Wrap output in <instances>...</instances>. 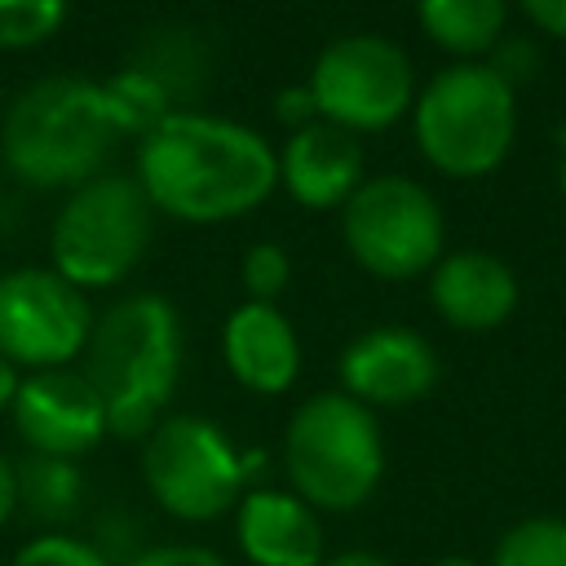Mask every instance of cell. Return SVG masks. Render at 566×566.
I'll return each mask as SVG.
<instances>
[{"mask_svg":"<svg viewBox=\"0 0 566 566\" xmlns=\"http://www.w3.org/2000/svg\"><path fill=\"white\" fill-rule=\"evenodd\" d=\"M137 186L155 212L186 226H221L261 208L279 186V150L248 124L172 111L137 146Z\"/></svg>","mask_w":566,"mask_h":566,"instance_id":"6da1fadb","label":"cell"},{"mask_svg":"<svg viewBox=\"0 0 566 566\" xmlns=\"http://www.w3.org/2000/svg\"><path fill=\"white\" fill-rule=\"evenodd\" d=\"M80 358L102 398L106 429L115 438H146L168 416L181 376V318L159 292L119 296L93 318Z\"/></svg>","mask_w":566,"mask_h":566,"instance_id":"7a4b0ae2","label":"cell"},{"mask_svg":"<svg viewBox=\"0 0 566 566\" xmlns=\"http://www.w3.org/2000/svg\"><path fill=\"white\" fill-rule=\"evenodd\" d=\"M115 124L102 84L88 75H44L27 84L0 124L4 168L35 190H75L102 172Z\"/></svg>","mask_w":566,"mask_h":566,"instance_id":"3957f363","label":"cell"},{"mask_svg":"<svg viewBox=\"0 0 566 566\" xmlns=\"http://www.w3.org/2000/svg\"><path fill=\"white\" fill-rule=\"evenodd\" d=\"M283 473L314 513H354L385 478L376 411L340 389L310 394L283 429Z\"/></svg>","mask_w":566,"mask_h":566,"instance_id":"277c9868","label":"cell"},{"mask_svg":"<svg viewBox=\"0 0 566 566\" xmlns=\"http://www.w3.org/2000/svg\"><path fill=\"white\" fill-rule=\"evenodd\" d=\"M416 150L442 177H486L495 172L517 137L513 88L486 62H451L411 102Z\"/></svg>","mask_w":566,"mask_h":566,"instance_id":"5b68a950","label":"cell"},{"mask_svg":"<svg viewBox=\"0 0 566 566\" xmlns=\"http://www.w3.org/2000/svg\"><path fill=\"white\" fill-rule=\"evenodd\" d=\"M155 208L137 177L97 172L84 186L66 190L62 208L49 226V256L53 270L75 283L80 292H102L124 283L150 243Z\"/></svg>","mask_w":566,"mask_h":566,"instance_id":"8992f818","label":"cell"},{"mask_svg":"<svg viewBox=\"0 0 566 566\" xmlns=\"http://www.w3.org/2000/svg\"><path fill=\"white\" fill-rule=\"evenodd\" d=\"M252 460L230 433L190 411H168L142 438V478L155 504L181 522H212L234 513L252 482Z\"/></svg>","mask_w":566,"mask_h":566,"instance_id":"52a82bcc","label":"cell"},{"mask_svg":"<svg viewBox=\"0 0 566 566\" xmlns=\"http://www.w3.org/2000/svg\"><path fill=\"white\" fill-rule=\"evenodd\" d=\"M340 239L367 274L385 283H407L438 265L447 221L438 199L420 181L402 172H380L363 177V186L345 199Z\"/></svg>","mask_w":566,"mask_h":566,"instance_id":"ba28073f","label":"cell"},{"mask_svg":"<svg viewBox=\"0 0 566 566\" xmlns=\"http://www.w3.org/2000/svg\"><path fill=\"white\" fill-rule=\"evenodd\" d=\"M310 93L318 119L345 133H380L411 115L416 102V66L402 44L376 31H349L318 49L310 66Z\"/></svg>","mask_w":566,"mask_h":566,"instance_id":"9c48e42d","label":"cell"},{"mask_svg":"<svg viewBox=\"0 0 566 566\" xmlns=\"http://www.w3.org/2000/svg\"><path fill=\"white\" fill-rule=\"evenodd\" d=\"M88 292L53 265H18L0 274V354L18 371L71 367L93 332Z\"/></svg>","mask_w":566,"mask_h":566,"instance_id":"30bf717a","label":"cell"},{"mask_svg":"<svg viewBox=\"0 0 566 566\" xmlns=\"http://www.w3.org/2000/svg\"><path fill=\"white\" fill-rule=\"evenodd\" d=\"M9 411H13L18 438L27 442L31 455L80 460L111 433L102 398L93 394V385L80 367L27 371L18 380V394H13Z\"/></svg>","mask_w":566,"mask_h":566,"instance_id":"8fae6325","label":"cell"},{"mask_svg":"<svg viewBox=\"0 0 566 566\" xmlns=\"http://www.w3.org/2000/svg\"><path fill=\"white\" fill-rule=\"evenodd\" d=\"M340 394L363 407H411L438 385V354L411 327H371L340 349Z\"/></svg>","mask_w":566,"mask_h":566,"instance_id":"7c38bea8","label":"cell"},{"mask_svg":"<svg viewBox=\"0 0 566 566\" xmlns=\"http://www.w3.org/2000/svg\"><path fill=\"white\" fill-rule=\"evenodd\" d=\"M234 539L252 566H318L327 557L318 513L279 486H248L234 509Z\"/></svg>","mask_w":566,"mask_h":566,"instance_id":"4fadbf2b","label":"cell"},{"mask_svg":"<svg viewBox=\"0 0 566 566\" xmlns=\"http://www.w3.org/2000/svg\"><path fill=\"white\" fill-rule=\"evenodd\" d=\"M279 186L310 212L345 208V199L363 186L358 137L327 119L296 128L279 150Z\"/></svg>","mask_w":566,"mask_h":566,"instance_id":"5bb4252c","label":"cell"},{"mask_svg":"<svg viewBox=\"0 0 566 566\" xmlns=\"http://www.w3.org/2000/svg\"><path fill=\"white\" fill-rule=\"evenodd\" d=\"M429 301L442 323L460 332H491L517 310V274L482 248H455L429 270Z\"/></svg>","mask_w":566,"mask_h":566,"instance_id":"9a60e30c","label":"cell"},{"mask_svg":"<svg viewBox=\"0 0 566 566\" xmlns=\"http://www.w3.org/2000/svg\"><path fill=\"white\" fill-rule=\"evenodd\" d=\"M221 354L230 376L252 394H283L301 376V340L279 305L243 301L221 327Z\"/></svg>","mask_w":566,"mask_h":566,"instance_id":"2e32d148","label":"cell"},{"mask_svg":"<svg viewBox=\"0 0 566 566\" xmlns=\"http://www.w3.org/2000/svg\"><path fill=\"white\" fill-rule=\"evenodd\" d=\"M416 22L455 62H482L504 40L509 0H416Z\"/></svg>","mask_w":566,"mask_h":566,"instance_id":"e0dca14e","label":"cell"},{"mask_svg":"<svg viewBox=\"0 0 566 566\" xmlns=\"http://www.w3.org/2000/svg\"><path fill=\"white\" fill-rule=\"evenodd\" d=\"M13 482H18V509H27V517L44 526L66 522L84 495L80 464L57 455H27L22 464H13Z\"/></svg>","mask_w":566,"mask_h":566,"instance_id":"ac0fdd59","label":"cell"},{"mask_svg":"<svg viewBox=\"0 0 566 566\" xmlns=\"http://www.w3.org/2000/svg\"><path fill=\"white\" fill-rule=\"evenodd\" d=\"M102 97H106V115H111V124H115L119 137L124 133L146 137V133H155L177 111V102L168 97V88L150 71H142L137 62H128L124 71H115L111 80H102Z\"/></svg>","mask_w":566,"mask_h":566,"instance_id":"d6986e66","label":"cell"},{"mask_svg":"<svg viewBox=\"0 0 566 566\" xmlns=\"http://www.w3.org/2000/svg\"><path fill=\"white\" fill-rule=\"evenodd\" d=\"M137 66L150 71L172 102L181 97H195L208 80V57H203V44L195 40V31H164L155 40H146L137 49Z\"/></svg>","mask_w":566,"mask_h":566,"instance_id":"ffe728a7","label":"cell"},{"mask_svg":"<svg viewBox=\"0 0 566 566\" xmlns=\"http://www.w3.org/2000/svg\"><path fill=\"white\" fill-rule=\"evenodd\" d=\"M491 566H566V517H526L509 526Z\"/></svg>","mask_w":566,"mask_h":566,"instance_id":"44dd1931","label":"cell"},{"mask_svg":"<svg viewBox=\"0 0 566 566\" xmlns=\"http://www.w3.org/2000/svg\"><path fill=\"white\" fill-rule=\"evenodd\" d=\"M71 0H0V49H35L62 31Z\"/></svg>","mask_w":566,"mask_h":566,"instance_id":"7402d4cb","label":"cell"},{"mask_svg":"<svg viewBox=\"0 0 566 566\" xmlns=\"http://www.w3.org/2000/svg\"><path fill=\"white\" fill-rule=\"evenodd\" d=\"M239 279H243L248 301H265V305H274V296H283L287 283H292V261H287V252H283L279 243L261 239V243H252V248L243 252V261H239Z\"/></svg>","mask_w":566,"mask_h":566,"instance_id":"603a6c76","label":"cell"},{"mask_svg":"<svg viewBox=\"0 0 566 566\" xmlns=\"http://www.w3.org/2000/svg\"><path fill=\"white\" fill-rule=\"evenodd\" d=\"M9 566H111L106 553L80 535H66V531H44L35 539H27Z\"/></svg>","mask_w":566,"mask_h":566,"instance_id":"cb8c5ba5","label":"cell"},{"mask_svg":"<svg viewBox=\"0 0 566 566\" xmlns=\"http://www.w3.org/2000/svg\"><path fill=\"white\" fill-rule=\"evenodd\" d=\"M535 62H539V57H535V44L513 35V40H500V44L491 49V62H486V66H491L509 88H517L522 80L535 75Z\"/></svg>","mask_w":566,"mask_h":566,"instance_id":"d4e9b609","label":"cell"},{"mask_svg":"<svg viewBox=\"0 0 566 566\" xmlns=\"http://www.w3.org/2000/svg\"><path fill=\"white\" fill-rule=\"evenodd\" d=\"M128 566H230V562L203 544H155L137 553Z\"/></svg>","mask_w":566,"mask_h":566,"instance_id":"484cf974","label":"cell"},{"mask_svg":"<svg viewBox=\"0 0 566 566\" xmlns=\"http://www.w3.org/2000/svg\"><path fill=\"white\" fill-rule=\"evenodd\" d=\"M274 119L287 124L292 133L305 128V124H314V119H318V106H314L310 84H292V88H283V93L274 97Z\"/></svg>","mask_w":566,"mask_h":566,"instance_id":"4316f807","label":"cell"},{"mask_svg":"<svg viewBox=\"0 0 566 566\" xmlns=\"http://www.w3.org/2000/svg\"><path fill=\"white\" fill-rule=\"evenodd\" d=\"M522 13L553 40H566V0H517Z\"/></svg>","mask_w":566,"mask_h":566,"instance_id":"83f0119b","label":"cell"},{"mask_svg":"<svg viewBox=\"0 0 566 566\" xmlns=\"http://www.w3.org/2000/svg\"><path fill=\"white\" fill-rule=\"evenodd\" d=\"M18 509V482H13V460L0 451V526L13 517Z\"/></svg>","mask_w":566,"mask_h":566,"instance_id":"f1b7e54d","label":"cell"},{"mask_svg":"<svg viewBox=\"0 0 566 566\" xmlns=\"http://www.w3.org/2000/svg\"><path fill=\"white\" fill-rule=\"evenodd\" d=\"M18 380H22V371L0 354V411H9L13 407V394H18Z\"/></svg>","mask_w":566,"mask_h":566,"instance_id":"f546056e","label":"cell"},{"mask_svg":"<svg viewBox=\"0 0 566 566\" xmlns=\"http://www.w3.org/2000/svg\"><path fill=\"white\" fill-rule=\"evenodd\" d=\"M318 566H394V562H385V557H376V553H363V548H354V553H336V557H323Z\"/></svg>","mask_w":566,"mask_h":566,"instance_id":"4dcf8cb0","label":"cell"},{"mask_svg":"<svg viewBox=\"0 0 566 566\" xmlns=\"http://www.w3.org/2000/svg\"><path fill=\"white\" fill-rule=\"evenodd\" d=\"M429 566H482V562H469V557H438V562H429Z\"/></svg>","mask_w":566,"mask_h":566,"instance_id":"1f68e13d","label":"cell"},{"mask_svg":"<svg viewBox=\"0 0 566 566\" xmlns=\"http://www.w3.org/2000/svg\"><path fill=\"white\" fill-rule=\"evenodd\" d=\"M562 203H566V137H562Z\"/></svg>","mask_w":566,"mask_h":566,"instance_id":"d6a6232c","label":"cell"}]
</instances>
